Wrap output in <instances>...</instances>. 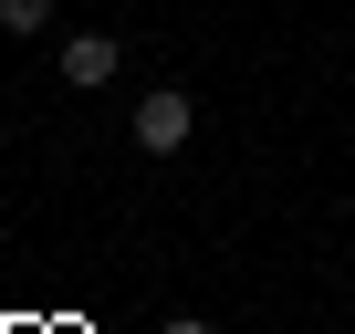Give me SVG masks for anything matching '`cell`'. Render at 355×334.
Returning a JSON list of instances; mask_svg holds the SVG:
<instances>
[{"mask_svg":"<svg viewBox=\"0 0 355 334\" xmlns=\"http://www.w3.org/2000/svg\"><path fill=\"white\" fill-rule=\"evenodd\" d=\"M189 125H199V105L178 94V84L136 94V146H146V157H178V146H189Z\"/></svg>","mask_w":355,"mask_h":334,"instance_id":"obj_1","label":"cell"},{"mask_svg":"<svg viewBox=\"0 0 355 334\" xmlns=\"http://www.w3.org/2000/svg\"><path fill=\"white\" fill-rule=\"evenodd\" d=\"M115 63H125V53H115V32H73V42H63V84H73V94H105V84H115Z\"/></svg>","mask_w":355,"mask_h":334,"instance_id":"obj_2","label":"cell"},{"mask_svg":"<svg viewBox=\"0 0 355 334\" xmlns=\"http://www.w3.org/2000/svg\"><path fill=\"white\" fill-rule=\"evenodd\" d=\"M53 11H63V0H0V32L32 42V32H53Z\"/></svg>","mask_w":355,"mask_h":334,"instance_id":"obj_3","label":"cell"},{"mask_svg":"<svg viewBox=\"0 0 355 334\" xmlns=\"http://www.w3.org/2000/svg\"><path fill=\"white\" fill-rule=\"evenodd\" d=\"M157 334H220V324H199V313H167V324H157Z\"/></svg>","mask_w":355,"mask_h":334,"instance_id":"obj_4","label":"cell"}]
</instances>
